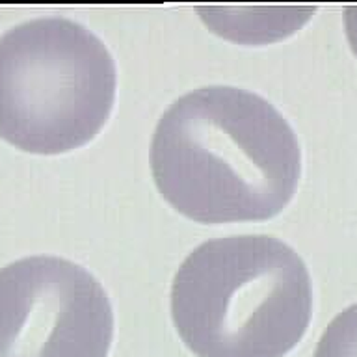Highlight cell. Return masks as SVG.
<instances>
[{"label": "cell", "instance_id": "cell-1", "mask_svg": "<svg viewBox=\"0 0 357 357\" xmlns=\"http://www.w3.org/2000/svg\"><path fill=\"white\" fill-rule=\"evenodd\" d=\"M151 172L162 197L194 222H262L294 197L301 149L270 100L244 88L203 86L158 119Z\"/></svg>", "mask_w": 357, "mask_h": 357}, {"label": "cell", "instance_id": "cell-4", "mask_svg": "<svg viewBox=\"0 0 357 357\" xmlns=\"http://www.w3.org/2000/svg\"><path fill=\"white\" fill-rule=\"evenodd\" d=\"M114 311L99 279L54 255L0 268V357H108Z\"/></svg>", "mask_w": 357, "mask_h": 357}, {"label": "cell", "instance_id": "cell-5", "mask_svg": "<svg viewBox=\"0 0 357 357\" xmlns=\"http://www.w3.org/2000/svg\"><path fill=\"white\" fill-rule=\"evenodd\" d=\"M312 357H357V303L328 324Z\"/></svg>", "mask_w": 357, "mask_h": 357}, {"label": "cell", "instance_id": "cell-6", "mask_svg": "<svg viewBox=\"0 0 357 357\" xmlns=\"http://www.w3.org/2000/svg\"><path fill=\"white\" fill-rule=\"evenodd\" d=\"M344 26H346V38H348L350 49L357 58V6H346Z\"/></svg>", "mask_w": 357, "mask_h": 357}, {"label": "cell", "instance_id": "cell-3", "mask_svg": "<svg viewBox=\"0 0 357 357\" xmlns=\"http://www.w3.org/2000/svg\"><path fill=\"white\" fill-rule=\"evenodd\" d=\"M116 61L91 30L39 17L0 36V138L61 155L99 134L114 108Z\"/></svg>", "mask_w": 357, "mask_h": 357}, {"label": "cell", "instance_id": "cell-2", "mask_svg": "<svg viewBox=\"0 0 357 357\" xmlns=\"http://www.w3.org/2000/svg\"><path fill=\"white\" fill-rule=\"evenodd\" d=\"M169 305L195 357H284L311 322V275L272 234L220 236L184 259Z\"/></svg>", "mask_w": 357, "mask_h": 357}]
</instances>
